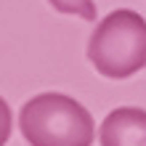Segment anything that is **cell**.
<instances>
[{"label": "cell", "mask_w": 146, "mask_h": 146, "mask_svg": "<svg viewBox=\"0 0 146 146\" xmlns=\"http://www.w3.org/2000/svg\"><path fill=\"white\" fill-rule=\"evenodd\" d=\"M48 3L64 16H80L85 21H96V3L93 0H48Z\"/></svg>", "instance_id": "4"}, {"label": "cell", "mask_w": 146, "mask_h": 146, "mask_svg": "<svg viewBox=\"0 0 146 146\" xmlns=\"http://www.w3.org/2000/svg\"><path fill=\"white\" fill-rule=\"evenodd\" d=\"M88 61L101 77L127 80L146 66V21L130 8H117L96 24Z\"/></svg>", "instance_id": "2"}, {"label": "cell", "mask_w": 146, "mask_h": 146, "mask_svg": "<svg viewBox=\"0 0 146 146\" xmlns=\"http://www.w3.org/2000/svg\"><path fill=\"white\" fill-rule=\"evenodd\" d=\"M11 130H13V114H11L8 101L0 96V146L8 143V138H11Z\"/></svg>", "instance_id": "5"}, {"label": "cell", "mask_w": 146, "mask_h": 146, "mask_svg": "<svg viewBox=\"0 0 146 146\" xmlns=\"http://www.w3.org/2000/svg\"><path fill=\"white\" fill-rule=\"evenodd\" d=\"M19 127L29 146H90L96 141L90 111L64 93L32 96L19 111Z\"/></svg>", "instance_id": "1"}, {"label": "cell", "mask_w": 146, "mask_h": 146, "mask_svg": "<svg viewBox=\"0 0 146 146\" xmlns=\"http://www.w3.org/2000/svg\"><path fill=\"white\" fill-rule=\"evenodd\" d=\"M101 146H146V109L117 106L98 127Z\"/></svg>", "instance_id": "3"}]
</instances>
